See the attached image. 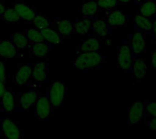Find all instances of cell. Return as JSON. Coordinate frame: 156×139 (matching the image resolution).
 <instances>
[{
    "mask_svg": "<svg viewBox=\"0 0 156 139\" xmlns=\"http://www.w3.org/2000/svg\"><path fill=\"white\" fill-rule=\"evenodd\" d=\"M104 60V56H102L100 51L96 52H82L79 53L76 59L72 62V66L77 69H95L98 68Z\"/></svg>",
    "mask_w": 156,
    "mask_h": 139,
    "instance_id": "1",
    "label": "cell"
},
{
    "mask_svg": "<svg viewBox=\"0 0 156 139\" xmlns=\"http://www.w3.org/2000/svg\"><path fill=\"white\" fill-rule=\"evenodd\" d=\"M66 96V86L64 82L57 81L52 83L48 88L47 97L53 110L58 109L64 103Z\"/></svg>",
    "mask_w": 156,
    "mask_h": 139,
    "instance_id": "2",
    "label": "cell"
},
{
    "mask_svg": "<svg viewBox=\"0 0 156 139\" xmlns=\"http://www.w3.org/2000/svg\"><path fill=\"white\" fill-rule=\"evenodd\" d=\"M133 56L129 41H124L117 51V65L119 69L128 70L133 67Z\"/></svg>",
    "mask_w": 156,
    "mask_h": 139,
    "instance_id": "3",
    "label": "cell"
},
{
    "mask_svg": "<svg viewBox=\"0 0 156 139\" xmlns=\"http://www.w3.org/2000/svg\"><path fill=\"white\" fill-rule=\"evenodd\" d=\"M35 106V115L39 120H47L51 115L53 109L47 95H39Z\"/></svg>",
    "mask_w": 156,
    "mask_h": 139,
    "instance_id": "4",
    "label": "cell"
},
{
    "mask_svg": "<svg viewBox=\"0 0 156 139\" xmlns=\"http://www.w3.org/2000/svg\"><path fill=\"white\" fill-rule=\"evenodd\" d=\"M1 131L5 139H22L23 131L10 118H4L1 123Z\"/></svg>",
    "mask_w": 156,
    "mask_h": 139,
    "instance_id": "5",
    "label": "cell"
},
{
    "mask_svg": "<svg viewBox=\"0 0 156 139\" xmlns=\"http://www.w3.org/2000/svg\"><path fill=\"white\" fill-rule=\"evenodd\" d=\"M130 47L133 58H138L146 49V40L143 32H135L130 37Z\"/></svg>",
    "mask_w": 156,
    "mask_h": 139,
    "instance_id": "6",
    "label": "cell"
},
{
    "mask_svg": "<svg viewBox=\"0 0 156 139\" xmlns=\"http://www.w3.org/2000/svg\"><path fill=\"white\" fill-rule=\"evenodd\" d=\"M38 97L39 94L37 91H28V92L21 93L16 96V107L18 110H22V111L27 110L36 104Z\"/></svg>",
    "mask_w": 156,
    "mask_h": 139,
    "instance_id": "7",
    "label": "cell"
},
{
    "mask_svg": "<svg viewBox=\"0 0 156 139\" xmlns=\"http://www.w3.org/2000/svg\"><path fill=\"white\" fill-rule=\"evenodd\" d=\"M53 28L59 34L63 40L69 38L74 32L73 24L67 17H56L53 20Z\"/></svg>",
    "mask_w": 156,
    "mask_h": 139,
    "instance_id": "8",
    "label": "cell"
},
{
    "mask_svg": "<svg viewBox=\"0 0 156 139\" xmlns=\"http://www.w3.org/2000/svg\"><path fill=\"white\" fill-rule=\"evenodd\" d=\"M32 68H33V66L30 64L19 66L16 72L12 76L13 84L16 85L17 86H24L29 84Z\"/></svg>",
    "mask_w": 156,
    "mask_h": 139,
    "instance_id": "9",
    "label": "cell"
},
{
    "mask_svg": "<svg viewBox=\"0 0 156 139\" xmlns=\"http://www.w3.org/2000/svg\"><path fill=\"white\" fill-rule=\"evenodd\" d=\"M128 19V15L124 11L121 9H113L108 14L105 21L110 28H117L124 26L127 24Z\"/></svg>",
    "mask_w": 156,
    "mask_h": 139,
    "instance_id": "10",
    "label": "cell"
},
{
    "mask_svg": "<svg viewBox=\"0 0 156 139\" xmlns=\"http://www.w3.org/2000/svg\"><path fill=\"white\" fill-rule=\"evenodd\" d=\"M12 6L15 8V10L17 12V14L19 15L20 18L22 21H25L27 23H30L32 22V20L34 19V17L37 15V11L31 7L30 5H27L26 3L22 2V1H16L15 2Z\"/></svg>",
    "mask_w": 156,
    "mask_h": 139,
    "instance_id": "11",
    "label": "cell"
},
{
    "mask_svg": "<svg viewBox=\"0 0 156 139\" xmlns=\"http://www.w3.org/2000/svg\"><path fill=\"white\" fill-rule=\"evenodd\" d=\"M48 63L46 60L37 62L32 68L29 83H39L47 80Z\"/></svg>",
    "mask_w": 156,
    "mask_h": 139,
    "instance_id": "12",
    "label": "cell"
},
{
    "mask_svg": "<svg viewBox=\"0 0 156 139\" xmlns=\"http://www.w3.org/2000/svg\"><path fill=\"white\" fill-rule=\"evenodd\" d=\"M11 41L13 42V44L15 45L18 56L19 57L22 56L23 51L27 49L28 44H29V40L27 37L26 34L24 33V30H16L12 32V36H11Z\"/></svg>",
    "mask_w": 156,
    "mask_h": 139,
    "instance_id": "13",
    "label": "cell"
},
{
    "mask_svg": "<svg viewBox=\"0 0 156 139\" xmlns=\"http://www.w3.org/2000/svg\"><path fill=\"white\" fill-rule=\"evenodd\" d=\"M27 49L29 50V53L31 56L38 58L44 59L51 51V46L48 43L44 42H37V43H32L29 42Z\"/></svg>",
    "mask_w": 156,
    "mask_h": 139,
    "instance_id": "14",
    "label": "cell"
},
{
    "mask_svg": "<svg viewBox=\"0 0 156 139\" xmlns=\"http://www.w3.org/2000/svg\"><path fill=\"white\" fill-rule=\"evenodd\" d=\"M91 29L100 37H109L111 35V28L107 22L100 17H95L91 20Z\"/></svg>",
    "mask_w": 156,
    "mask_h": 139,
    "instance_id": "15",
    "label": "cell"
},
{
    "mask_svg": "<svg viewBox=\"0 0 156 139\" xmlns=\"http://www.w3.org/2000/svg\"><path fill=\"white\" fill-rule=\"evenodd\" d=\"M16 96L11 89H6L5 94L1 97V107L2 110L7 114L10 115L14 108L16 107Z\"/></svg>",
    "mask_w": 156,
    "mask_h": 139,
    "instance_id": "16",
    "label": "cell"
},
{
    "mask_svg": "<svg viewBox=\"0 0 156 139\" xmlns=\"http://www.w3.org/2000/svg\"><path fill=\"white\" fill-rule=\"evenodd\" d=\"M0 57L1 58L19 57L17 50L11 40H0Z\"/></svg>",
    "mask_w": 156,
    "mask_h": 139,
    "instance_id": "17",
    "label": "cell"
},
{
    "mask_svg": "<svg viewBox=\"0 0 156 139\" xmlns=\"http://www.w3.org/2000/svg\"><path fill=\"white\" fill-rule=\"evenodd\" d=\"M145 113L144 105L142 102L134 103L129 110V122L131 125H135L139 123Z\"/></svg>",
    "mask_w": 156,
    "mask_h": 139,
    "instance_id": "18",
    "label": "cell"
},
{
    "mask_svg": "<svg viewBox=\"0 0 156 139\" xmlns=\"http://www.w3.org/2000/svg\"><path fill=\"white\" fill-rule=\"evenodd\" d=\"M42 36L44 37V41L48 43V45L52 46H59L64 41L59 34L53 28V27H48L41 30Z\"/></svg>",
    "mask_w": 156,
    "mask_h": 139,
    "instance_id": "19",
    "label": "cell"
},
{
    "mask_svg": "<svg viewBox=\"0 0 156 139\" xmlns=\"http://www.w3.org/2000/svg\"><path fill=\"white\" fill-rule=\"evenodd\" d=\"M33 27L42 30L48 27H53V20H50L43 12H37L31 22Z\"/></svg>",
    "mask_w": 156,
    "mask_h": 139,
    "instance_id": "20",
    "label": "cell"
},
{
    "mask_svg": "<svg viewBox=\"0 0 156 139\" xmlns=\"http://www.w3.org/2000/svg\"><path fill=\"white\" fill-rule=\"evenodd\" d=\"M74 33L78 36L80 35H87L91 29V20L89 17H81L77 19L75 24L73 25Z\"/></svg>",
    "mask_w": 156,
    "mask_h": 139,
    "instance_id": "21",
    "label": "cell"
},
{
    "mask_svg": "<svg viewBox=\"0 0 156 139\" xmlns=\"http://www.w3.org/2000/svg\"><path fill=\"white\" fill-rule=\"evenodd\" d=\"M133 74L137 80L142 81L146 78V73H147V66L145 64L144 59L142 58H136L133 64Z\"/></svg>",
    "mask_w": 156,
    "mask_h": 139,
    "instance_id": "22",
    "label": "cell"
},
{
    "mask_svg": "<svg viewBox=\"0 0 156 139\" xmlns=\"http://www.w3.org/2000/svg\"><path fill=\"white\" fill-rule=\"evenodd\" d=\"M152 26H153V21L141 15V14H137L135 15V18H134V27L140 31V32H149L152 31Z\"/></svg>",
    "mask_w": 156,
    "mask_h": 139,
    "instance_id": "23",
    "label": "cell"
},
{
    "mask_svg": "<svg viewBox=\"0 0 156 139\" xmlns=\"http://www.w3.org/2000/svg\"><path fill=\"white\" fill-rule=\"evenodd\" d=\"M99 10H100V8H99L98 3H97V1H94V0L87 1L85 3H83V5L81 6V12H82L83 16L89 17V18L94 17L98 14Z\"/></svg>",
    "mask_w": 156,
    "mask_h": 139,
    "instance_id": "24",
    "label": "cell"
},
{
    "mask_svg": "<svg viewBox=\"0 0 156 139\" xmlns=\"http://www.w3.org/2000/svg\"><path fill=\"white\" fill-rule=\"evenodd\" d=\"M96 51H100V39L98 37H93L82 41L79 50L80 53L96 52Z\"/></svg>",
    "mask_w": 156,
    "mask_h": 139,
    "instance_id": "25",
    "label": "cell"
},
{
    "mask_svg": "<svg viewBox=\"0 0 156 139\" xmlns=\"http://www.w3.org/2000/svg\"><path fill=\"white\" fill-rule=\"evenodd\" d=\"M140 14L150 19L154 18L156 15V1L149 0L144 2L140 8Z\"/></svg>",
    "mask_w": 156,
    "mask_h": 139,
    "instance_id": "26",
    "label": "cell"
},
{
    "mask_svg": "<svg viewBox=\"0 0 156 139\" xmlns=\"http://www.w3.org/2000/svg\"><path fill=\"white\" fill-rule=\"evenodd\" d=\"M0 18L3 21L8 22V23H15V22L21 21L20 16L17 14V12L15 10V8L13 6H7V5L5 6L4 14H3V15Z\"/></svg>",
    "mask_w": 156,
    "mask_h": 139,
    "instance_id": "27",
    "label": "cell"
},
{
    "mask_svg": "<svg viewBox=\"0 0 156 139\" xmlns=\"http://www.w3.org/2000/svg\"><path fill=\"white\" fill-rule=\"evenodd\" d=\"M24 33L26 34L29 42H32V43L44 42V37L42 36L41 30H39V29H37L35 27L27 28L24 30Z\"/></svg>",
    "mask_w": 156,
    "mask_h": 139,
    "instance_id": "28",
    "label": "cell"
},
{
    "mask_svg": "<svg viewBox=\"0 0 156 139\" xmlns=\"http://www.w3.org/2000/svg\"><path fill=\"white\" fill-rule=\"evenodd\" d=\"M99 8L103 10H113L117 7L118 0H98L97 1Z\"/></svg>",
    "mask_w": 156,
    "mask_h": 139,
    "instance_id": "29",
    "label": "cell"
},
{
    "mask_svg": "<svg viewBox=\"0 0 156 139\" xmlns=\"http://www.w3.org/2000/svg\"><path fill=\"white\" fill-rule=\"evenodd\" d=\"M145 112L152 117H156V102H149L145 105Z\"/></svg>",
    "mask_w": 156,
    "mask_h": 139,
    "instance_id": "30",
    "label": "cell"
},
{
    "mask_svg": "<svg viewBox=\"0 0 156 139\" xmlns=\"http://www.w3.org/2000/svg\"><path fill=\"white\" fill-rule=\"evenodd\" d=\"M5 61L0 57V81L5 82Z\"/></svg>",
    "mask_w": 156,
    "mask_h": 139,
    "instance_id": "31",
    "label": "cell"
},
{
    "mask_svg": "<svg viewBox=\"0 0 156 139\" xmlns=\"http://www.w3.org/2000/svg\"><path fill=\"white\" fill-rule=\"evenodd\" d=\"M148 127L150 130L156 132V117H153V119L148 123Z\"/></svg>",
    "mask_w": 156,
    "mask_h": 139,
    "instance_id": "32",
    "label": "cell"
},
{
    "mask_svg": "<svg viewBox=\"0 0 156 139\" xmlns=\"http://www.w3.org/2000/svg\"><path fill=\"white\" fill-rule=\"evenodd\" d=\"M5 90H6V88H5V82L0 81V98L5 94Z\"/></svg>",
    "mask_w": 156,
    "mask_h": 139,
    "instance_id": "33",
    "label": "cell"
},
{
    "mask_svg": "<svg viewBox=\"0 0 156 139\" xmlns=\"http://www.w3.org/2000/svg\"><path fill=\"white\" fill-rule=\"evenodd\" d=\"M151 62H152V66L153 67L156 69V50H154L153 52V55H152V58H151Z\"/></svg>",
    "mask_w": 156,
    "mask_h": 139,
    "instance_id": "34",
    "label": "cell"
},
{
    "mask_svg": "<svg viewBox=\"0 0 156 139\" xmlns=\"http://www.w3.org/2000/svg\"><path fill=\"white\" fill-rule=\"evenodd\" d=\"M5 5L2 2V1H0V17L3 15V14H4V11H5Z\"/></svg>",
    "mask_w": 156,
    "mask_h": 139,
    "instance_id": "35",
    "label": "cell"
},
{
    "mask_svg": "<svg viewBox=\"0 0 156 139\" xmlns=\"http://www.w3.org/2000/svg\"><path fill=\"white\" fill-rule=\"evenodd\" d=\"M152 32L156 38V19L153 20V26H152Z\"/></svg>",
    "mask_w": 156,
    "mask_h": 139,
    "instance_id": "36",
    "label": "cell"
},
{
    "mask_svg": "<svg viewBox=\"0 0 156 139\" xmlns=\"http://www.w3.org/2000/svg\"><path fill=\"white\" fill-rule=\"evenodd\" d=\"M118 1L121 2V3H129V2H131L133 0H118Z\"/></svg>",
    "mask_w": 156,
    "mask_h": 139,
    "instance_id": "37",
    "label": "cell"
}]
</instances>
